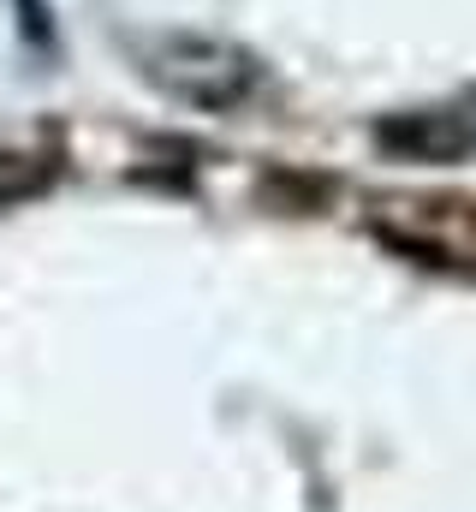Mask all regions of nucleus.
Segmentation results:
<instances>
[{
  "label": "nucleus",
  "mask_w": 476,
  "mask_h": 512,
  "mask_svg": "<svg viewBox=\"0 0 476 512\" xmlns=\"http://www.w3.org/2000/svg\"><path fill=\"white\" fill-rule=\"evenodd\" d=\"M48 179H54V155H18V149H0V209L36 197Z\"/></svg>",
  "instance_id": "obj_3"
},
{
  "label": "nucleus",
  "mask_w": 476,
  "mask_h": 512,
  "mask_svg": "<svg viewBox=\"0 0 476 512\" xmlns=\"http://www.w3.org/2000/svg\"><path fill=\"white\" fill-rule=\"evenodd\" d=\"M137 72L149 84H161L173 102H191V108H209V114L238 108L262 78V66L244 48L221 42V36H185V30L137 42Z\"/></svg>",
  "instance_id": "obj_1"
},
{
  "label": "nucleus",
  "mask_w": 476,
  "mask_h": 512,
  "mask_svg": "<svg viewBox=\"0 0 476 512\" xmlns=\"http://www.w3.org/2000/svg\"><path fill=\"white\" fill-rule=\"evenodd\" d=\"M375 137L405 161H459L476 143V126L459 114H405V120H387Z\"/></svg>",
  "instance_id": "obj_2"
}]
</instances>
